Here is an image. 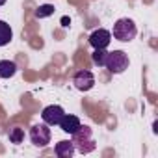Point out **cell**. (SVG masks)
Wrapping results in <instances>:
<instances>
[{"instance_id":"1","label":"cell","mask_w":158,"mask_h":158,"mask_svg":"<svg viewBox=\"0 0 158 158\" xmlns=\"http://www.w3.org/2000/svg\"><path fill=\"white\" fill-rule=\"evenodd\" d=\"M136 34H138V28H136V24H134L132 19L125 17V19L115 21V24H114V37L117 41L128 43V41H132L136 37Z\"/></svg>"},{"instance_id":"2","label":"cell","mask_w":158,"mask_h":158,"mask_svg":"<svg viewBox=\"0 0 158 158\" xmlns=\"http://www.w3.org/2000/svg\"><path fill=\"white\" fill-rule=\"evenodd\" d=\"M128 56H127V52H123V50H114V52H108L106 54V61H104V67L110 71V73H114V74H121V73H125L127 69H128Z\"/></svg>"},{"instance_id":"3","label":"cell","mask_w":158,"mask_h":158,"mask_svg":"<svg viewBox=\"0 0 158 158\" xmlns=\"http://www.w3.org/2000/svg\"><path fill=\"white\" fill-rule=\"evenodd\" d=\"M73 143L74 147H78V151L80 152H91L95 149V141L91 139V128L89 127H80L74 134H73Z\"/></svg>"},{"instance_id":"4","label":"cell","mask_w":158,"mask_h":158,"mask_svg":"<svg viewBox=\"0 0 158 158\" xmlns=\"http://www.w3.org/2000/svg\"><path fill=\"white\" fill-rule=\"evenodd\" d=\"M50 138H52V132L48 128L47 123H39V125H34L30 128V139L35 147H45L50 143Z\"/></svg>"},{"instance_id":"5","label":"cell","mask_w":158,"mask_h":158,"mask_svg":"<svg viewBox=\"0 0 158 158\" xmlns=\"http://www.w3.org/2000/svg\"><path fill=\"white\" fill-rule=\"evenodd\" d=\"M73 84H74V88H76L78 91H89V89L95 86V76H93L91 71L82 69V71L74 73V76H73Z\"/></svg>"},{"instance_id":"6","label":"cell","mask_w":158,"mask_h":158,"mask_svg":"<svg viewBox=\"0 0 158 158\" xmlns=\"http://www.w3.org/2000/svg\"><path fill=\"white\" fill-rule=\"evenodd\" d=\"M63 114H65V110H63L61 106L50 104V106H47V108L41 112V119H43V123H47L48 127H56V125L61 121Z\"/></svg>"},{"instance_id":"7","label":"cell","mask_w":158,"mask_h":158,"mask_svg":"<svg viewBox=\"0 0 158 158\" xmlns=\"http://www.w3.org/2000/svg\"><path fill=\"white\" fill-rule=\"evenodd\" d=\"M110 43H112V32H108L104 28H99L89 35V45L93 48H108Z\"/></svg>"},{"instance_id":"8","label":"cell","mask_w":158,"mask_h":158,"mask_svg":"<svg viewBox=\"0 0 158 158\" xmlns=\"http://www.w3.org/2000/svg\"><path fill=\"white\" fill-rule=\"evenodd\" d=\"M58 127L65 132V134H74L78 128L82 127V123H80V119H78L76 115H73V114H63V117H61V121L58 123Z\"/></svg>"},{"instance_id":"9","label":"cell","mask_w":158,"mask_h":158,"mask_svg":"<svg viewBox=\"0 0 158 158\" xmlns=\"http://www.w3.org/2000/svg\"><path fill=\"white\" fill-rule=\"evenodd\" d=\"M54 151H56V154H58L60 158H71V156L74 154L76 147H74V143H73V141H69V139H61V141H58V143H56Z\"/></svg>"},{"instance_id":"10","label":"cell","mask_w":158,"mask_h":158,"mask_svg":"<svg viewBox=\"0 0 158 158\" xmlns=\"http://www.w3.org/2000/svg\"><path fill=\"white\" fill-rule=\"evenodd\" d=\"M17 73V63L11 60H0V78H11Z\"/></svg>"},{"instance_id":"11","label":"cell","mask_w":158,"mask_h":158,"mask_svg":"<svg viewBox=\"0 0 158 158\" xmlns=\"http://www.w3.org/2000/svg\"><path fill=\"white\" fill-rule=\"evenodd\" d=\"M13 39V30L6 21H0V47H6Z\"/></svg>"},{"instance_id":"12","label":"cell","mask_w":158,"mask_h":158,"mask_svg":"<svg viewBox=\"0 0 158 158\" xmlns=\"http://www.w3.org/2000/svg\"><path fill=\"white\" fill-rule=\"evenodd\" d=\"M106 48H93V54H91V60L97 67H104V61H106Z\"/></svg>"},{"instance_id":"13","label":"cell","mask_w":158,"mask_h":158,"mask_svg":"<svg viewBox=\"0 0 158 158\" xmlns=\"http://www.w3.org/2000/svg\"><path fill=\"white\" fill-rule=\"evenodd\" d=\"M50 15H54V6L52 4H43V6H39L35 10L37 19H45V17H50Z\"/></svg>"},{"instance_id":"14","label":"cell","mask_w":158,"mask_h":158,"mask_svg":"<svg viewBox=\"0 0 158 158\" xmlns=\"http://www.w3.org/2000/svg\"><path fill=\"white\" fill-rule=\"evenodd\" d=\"M23 139H24V130L21 127H13L10 130V141L11 143H21Z\"/></svg>"},{"instance_id":"15","label":"cell","mask_w":158,"mask_h":158,"mask_svg":"<svg viewBox=\"0 0 158 158\" xmlns=\"http://www.w3.org/2000/svg\"><path fill=\"white\" fill-rule=\"evenodd\" d=\"M69 24H71V19H69V17H61V26H65V28H67Z\"/></svg>"},{"instance_id":"16","label":"cell","mask_w":158,"mask_h":158,"mask_svg":"<svg viewBox=\"0 0 158 158\" xmlns=\"http://www.w3.org/2000/svg\"><path fill=\"white\" fill-rule=\"evenodd\" d=\"M6 4V0H0V6H4Z\"/></svg>"}]
</instances>
